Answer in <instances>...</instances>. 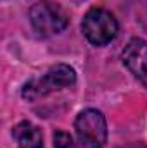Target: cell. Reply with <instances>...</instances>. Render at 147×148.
<instances>
[{
  "label": "cell",
  "instance_id": "cell-1",
  "mask_svg": "<svg viewBox=\"0 0 147 148\" xmlns=\"http://www.w3.org/2000/svg\"><path fill=\"white\" fill-rule=\"evenodd\" d=\"M74 83H76V71L73 67L69 64H55L42 76L26 81L21 88V97L28 102H37L54 91L71 88Z\"/></svg>",
  "mask_w": 147,
  "mask_h": 148
},
{
  "label": "cell",
  "instance_id": "cell-2",
  "mask_svg": "<svg viewBox=\"0 0 147 148\" xmlns=\"http://www.w3.org/2000/svg\"><path fill=\"white\" fill-rule=\"evenodd\" d=\"M119 31L118 19L114 14L102 7L90 9L81 21V33L87 38V41L94 47H104L111 43Z\"/></svg>",
  "mask_w": 147,
  "mask_h": 148
},
{
  "label": "cell",
  "instance_id": "cell-3",
  "mask_svg": "<svg viewBox=\"0 0 147 148\" xmlns=\"http://www.w3.org/2000/svg\"><path fill=\"white\" fill-rule=\"evenodd\" d=\"M30 23L38 35L54 36L68 28L69 16L59 3H54L50 0H40L30 9Z\"/></svg>",
  "mask_w": 147,
  "mask_h": 148
},
{
  "label": "cell",
  "instance_id": "cell-4",
  "mask_svg": "<svg viewBox=\"0 0 147 148\" xmlns=\"http://www.w3.org/2000/svg\"><path fill=\"white\" fill-rule=\"evenodd\" d=\"M78 141L85 148H102L107 143V122L97 109H85L74 119Z\"/></svg>",
  "mask_w": 147,
  "mask_h": 148
},
{
  "label": "cell",
  "instance_id": "cell-5",
  "mask_svg": "<svg viewBox=\"0 0 147 148\" xmlns=\"http://www.w3.org/2000/svg\"><path fill=\"white\" fill-rule=\"evenodd\" d=\"M123 66L133 74L139 83L147 88V41L142 38H132L121 52Z\"/></svg>",
  "mask_w": 147,
  "mask_h": 148
},
{
  "label": "cell",
  "instance_id": "cell-6",
  "mask_svg": "<svg viewBox=\"0 0 147 148\" xmlns=\"http://www.w3.org/2000/svg\"><path fill=\"white\" fill-rule=\"evenodd\" d=\"M12 138L17 148H43V134L37 124L30 121H21L12 127Z\"/></svg>",
  "mask_w": 147,
  "mask_h": 148
},
{
  "label": "cell",
  "instance_id": "cell-7",
  "mask_svg": "<svg viewBox=\"0 0 147 148\" xmlns=\"http://www.w3.org/2000/svg\"><path fill=\"white\" fill-rule=\"evenodd\" d=\"M52 140H54V148H73V138L66 131H55Z\"/></svg>",
  "mask_w": 147,
  "mask_h": 148
}]
</instances>
